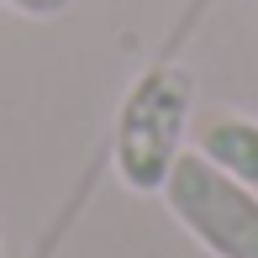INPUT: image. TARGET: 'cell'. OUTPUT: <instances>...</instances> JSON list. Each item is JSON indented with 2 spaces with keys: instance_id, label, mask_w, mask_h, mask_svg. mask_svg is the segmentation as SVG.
I'll return each mask as SVG.
<instances>
[{
  "instance_id": "6da1fadb",
  "label": "cell",
  "mask_w": 258,
  "mask_h": 258,
  "mask_svg": "<svg viewBox=\"0 0 258 258\" xmlns=\"http://www.w3.org/2000/svg\"><path fill=\"white\" fill-rule=\"evenodd\" d=\"M190 105H195V79L179 63H153L121 100L116 116V179L132 195H158L169 179L174 158L184 153L190 132Z\"/></svg>"
},
{
  "instance_id": "7a4b0ae2",
  "label": "cell",
  "mask_w": 258,
  "mask_h": 258,
  "mask_svg": "<svg viewBox=\"0 0 258 258\" xmlns=\"http://www.w3.org/2000/svg\"><path fill=\"white\" fill-rule=\"evenodd\" d=\"M163 206L211 258H258V195L201 148H184L163 179Z\"/></svg>"
},
{
  "instance_id": "3957f363",
  "label": "cell",
  "mask_w": 258,
  "mask_h": 258,
  "mask_svg": "<svg viewBox=\"0 0 258 258\" xmlns=\"http://www.w3.org/2000/svg\"><path fill=\"white\" fill-rule=\"evenodd\" d=\"M195 148L258 195V121L253 116H216V121H206Z\"/></svg>"
},
{
  "instance_id": "277c9868",
  "label": "cell",
  "mask_w": 258,
  "mask_h": 258,
  "mask_svg": "<svg viewBox=\"0 0 258 258\" xmlns=\"http://www.w3.org/2000/svg\"><path fill=\"white\" fill-rule=\"evenodd\" d=\"M0 6H11L16 16H27V21H53V16H63L74 0H0Z\"/></svg>"
},
{
  "instance_id": "5b68a950",
  "label": "cell",
  "mask_w": 258,
  "mask_h": 258,
  "mask_svg": "<svg viewBox=\"0 0 258 258\" xmlns=\"http://www.w3.org/2000/svg\"><path fill=\"white\" fill-rule=\"evenodd\" d=\"M0 258H6V242H0Z\"/></svg>"
}]
</instances>
